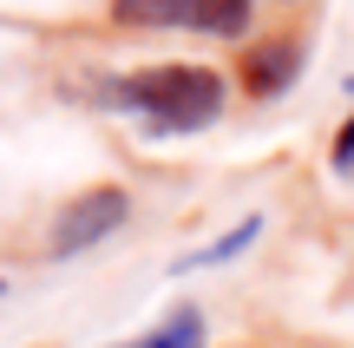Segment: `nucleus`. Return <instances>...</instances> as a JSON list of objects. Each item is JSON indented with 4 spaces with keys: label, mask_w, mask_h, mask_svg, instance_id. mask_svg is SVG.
<instances>
[{
    "label": "nucleus",
    "mask_w": 354,
    "mask_h": 348,
    "mask_svg": "<svg viewBox=\"0 0 354 348\" xmlns=\"http://www.w3.org/2000/svg\"><path fill=\"white\" fill-rule=\"evenodd\" d=\"M295 73H302V46H295V39H269V46L250 53V86L263 92V99H276Z\"/></svg>",
    "instance_id": "obj_4"
},
{
    "label": "nucleus",
    "mask_w": 354,
    "mask_h": 348,
    "mask_svg": "<svg viewBox=\"0 0 354 348\" xmlns=\"http://www.w3.org/2000/svg\"><path fill=\"white\" fill-rule=\"evenodd\" d=\"M112 20L158 26V33L243 39V33H250V20H256V0H112Z\"/></svg>",
    "instance_id": "obj_2"
},
{
    "label": "nucleus",
    "mask_w": 354,
    "mask_h": 348,
    "mask_svg": "<svg viewBox=\"0 0 354 348\" xmlns=\"http://www.w3.org/2000/svg\"><path fill=\"white\" fill-rule=\"evenodd\" d=\"M105 105L131 112L151 138H190V131L216 125L223 118V79L210 66H145V73H125L105 86Z\"/></svg>",
    "instance_id": "obj_1"
},
{
    "label": "nucleus",
    "mask_w": 354,
    "mask_h": 348,
    "mask_svg": "<svg viewBox=\"0 0 354 348\" xmlns=\"http://www.w3.org/2000/svg\"><path fill=\"white\" fill-rule=\"evenodd\" d=\"M138 348H203V315L197 309H177L158 336H145Z\"/></svg>",
    "instance_id": "obj_6"
},
{
    "label": "nucleus",
    "mask_w": 354,
    "mask_h": 348,
    "mask_svg": "<svg viewBox=\"0 0 354 348\" xmlns=\"http://www.w3.org/2000/svg\"><path fill=\"white\" fill-rule=\"evenodd\" d=\"M125 217H131V197L118 191V184H105V191H86V197H73V204L59 210V223H53V257H79V250L105 244V237H112Z\"/></svg>",
    "instance_id": "obj_3"
},
{
    "label": "nucleus",
    "mask_w": 354,
    "mask_h": 348,
    "mask_svg": "<svg viewBox=\"0 0 354 348\" xmlns=\"http://www.w3.org/2000/svg\"><path fill=\"white\" fill-rule=\"evenodd\" d=\"M256 237H263V217H243V223H236L230 237H216L210 250H197V257H184L177 270H210V263H230V257H243V250H250Z\"/></svg>",
    "instance_id": "obj_5"
},
{
    "label": "nucleus",
    "mask_w": 354,
    "mask_h": 348,
    "mask_svg": "<svg viewBox=\"0 0 354 348\" xmlns=\"http://www.w3.org/2000/svg\"><path fill=\"white\" fill-rule=\"evenodd\" d=\"M335 171H348V178H354V118L342 125V138H335Z\"/></svg>",
    "instance_id": "obj_7"
}]
</instances>
